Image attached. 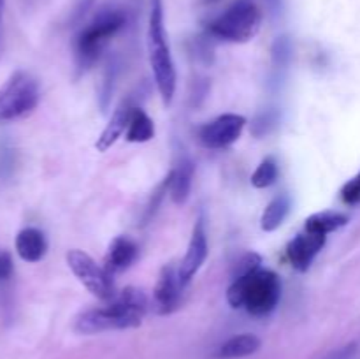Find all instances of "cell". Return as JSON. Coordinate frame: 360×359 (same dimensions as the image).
<instances>
[{
  "label": "cell",
  "instance_id": "7c38bea8",
  "mask_svg": "<svg viewBox=\"0 0 360 359\" xmlns=\"http://www.w3.org/2000/svg\"><path fill=\"white\" fill-rule=\"evenodd\" d=\"M134 108H136V106H132L130 99H127V101H123L122 104L115 109L111 120H109L108 125L104 127L101 136L97 137V143H95V148H97L101 153L108 151L109 148H111L120 137H122V134L127 132V129H129L130 115H132Z\"/></svg>",
  "mask_w": 360,
  "mask_h": 359
},
{
  "label": "cell",
  "instance_id": "4316f807",
  "mask_svg": "<svg viewBox=\"0 0 360 359\" xmlns=\"http://www.w3.org/2000/svg\"><path fill=\"white\" fill-rule=\"evenodd\" d=\"M204 4H213V2H218V0H202Z\"/></svg>",
  "mask_w": 360,
  "mask_h": 359
},
{
  "label": "cell",
  "instance_id": "ac0fdd59",
  "mask_svg": "<svg viewBox=\"0 0 360 359\" xmlns=\"http://www.w3.org/2000/svg\"><path fill=\"white\" fill-rule=\"evenodd\" d=\"M348 224L347 215L340 213V211H320V213L311 215L306 220L304 231L316 232V234H329V232L338 231L340 227Z\"/></svg>",
  "mask_w": 360,
  "mask_h": 359
},
{
  "label": "cell",
  "instance_id": "7402d4cb",
  "mask_svg": "<svg viewBox=\"0 0 360 359\" xmlns=\"http://www.w3.org/2000/svg\"><path fill=\"white\" fill-rule=\"evenodd\" d=\"M260 264H262V257L259 256V253L255 252H250L246 253V256L241 257V260H239V264L236 266V277H243V275L250 273V271H255L259 270Z\"/></svg>",
  "mask_w": 360,
  "mask_h": 359
},
{
  "label": "cell",
  "instance_id": "30bf717a",
  "mask_svg": "<svg viewBox=\"0 0 360 359\" xmlns=\"http://www.w3.org/2000/svg\"><path fill=\"white\" fill-rule=\"evenodd\" d=\"M207 252H210V246H207L206 229H204L202 218H199L197 224L193 225L192 238H190L185 259H183L181 264L178 266L179 282H181L183 287H186V285L192 282V278L199 273L202 264L206 263Z\"/></svg>",
  "mask_w": 360,
  "mask_h": 359
},
{
  "label": "cell",
  "instance_id": "e0dca14e",
  "mask_svg": "<svg viewBox=\"0 0 360 359\" xmlns=\"http://www.w3.org/2000/svg\"><path fill=\"white\" fill-rule=\"evenodd\" d=\"M288 210H290V197L287 194L276 196L264 210L262 218H260V227L266 232L276 231L283 224L285 218H287Z\"/></svg>",
  "mask_w": 360,
  "mask_h": 359
},
{
  "label": "cell",
  "instance_id": "603a6c76",
  "mask_svg": "<svg viewBox=\"0 0 360 359\" xmlns=\"http://www.w3.org/2000/svg\"><path fill=\"white\" fill-rule=\"evenodd\" d=\"M13 148L7 143L0 144V180H6L13 171Z\"/></svg>",
  "mask_w": 360,
  "mask_h": 359
},
{
  "label": "cell",
  "instance_id": "4fadbf2b",
  "mask_svg": "<svg viewBox=\"0 0 360 359\" xmlns=\"http://www.w3.org/2000/svg\"><path fill=\"white\" fill-rule=\"evenodd\" d=\"M137 252H139V248H137V245L132 239L127 238V236H118L109 245V250L104 259V270L108 271L109 277L122 273L136 260Z\"/></svg>",
  "mask_w": 360,
  "mask_h": 359
},
{
  "label": "cell",
  "instance_id": "8992f818",
  "mask_svg": "<svg viewBox=\"0 0 360 359\" xmlns=\"http://www.w3.org/2000/svg\"><path fill=\"white\" fill-rule=\"evenodd\" d=\"M39 83L27 70H14L0 87V123L30 115L39 104Z\"/></svg>",
  "mask_w": 360,
  "mask_h": 359
},
{
  "label": "cell",
  "instance_id": "ffe728a7",
  "mask_svg": "<svg viewBox=\"0 0 360 359\" xmlns=\"http://www.w3.org/2000/svg\"><path fill=\"white\" fill-rule=\"evenodd\" d=\"M278 180V162L273 157L264 158L252 175V185L255 189H267Z\"/></svg>",
  "mask_w": 360,
  "mask_h": 359
},
{
  "label": "cell",
  "instance_id": "d4e9b609",
  "mask_svg": "<svg viewBox=\"0 0 360 359\" xmlns=\"http://www.w3.org/2000/svg\"><path fill=\"white\" fill-rule=\"evenodd\" d=\"M355 351H357V345L350 344V345H345V347L338 348V351L330 352L329 355H326L323 359H352L355 355Z\"/></svg>",
  "mask_w": 360,
  "mask_h": 359
},
{
  "label": "cell",
  "instance_id": "2e32d148",
  "mask_svg": "<svg viewBox=\"0 0 360 359\" xmlns=\"http://www.w3.org/2000/svg\"><path fill=\"white\" fill-rule=\"evenodd\" d=\"M260 348V338L252 333H243L229 338L220 345L217 355L220 359H241L255 354Z\"/></svg>",
  "mask_w": 360,
  "mask_h": 359
},
{
  "label": "cell",
  "instance_id": "44dd1931",
  "mask_svg": "<svg viewBox=\"0 0 360 359\" xmlns=\"http://www.w3.org/2000/svg\"><path fill=\"white\" fill-rule=\"evenodd\" d=\"M341 199L348 206H359L360 204V172L357 176H354L352 180H348L347 183L341 189Z\"/></svg>",
  "mask_w": 360,
  "mask_h": 359
},
{
  "label": "cell",
  "instance_id": "52a82bcc",
  "mask_svg": "<svg viewBox=\"0 0 360 359\" xmlns=\"http://www.w3.org/2000/svg\"><path fill=\"white\" fill-rule=\"evenodd\" d=\"M67 264L70 271L76 275L77 280L102 301H111L115 298V287H112V277H109L104 267L98 266L86 252L83 250H69L67 252Z\"/></svg>",
  "mask_w": 360,
  "mask_h": 359
},
{
  "label": "cell",
  "instance_id": "484cf974",
  "mask_svg": "<svg viewBox=\"0 0 360 359\" xmlns=\"http://www.w3.org/2000/svg\"><path fill=\"white\" fill-rule=\"evenodd\" d=\"M4 9H6V0H0V56L4 51Z\"/></svg>",
  "mask_w": 360,
  "mask_h": 359
},
{
  "label": "cell",
  "instance_id": "3957f363",
  "mask_svg": "<svg viewBox=\"0 0 360 359\" xmlns=\"http://www.w3.org/2000/svg\"><path fill=\"white\" fill-rule=\"evenodd\" d=\"M127 14L122 7L105 6L84 25L74 41V56L79 69H90L112 37L125 27Z\"/></svg>",
  "mask_w": 360,
  "mask_h": 359
},
{
  "label": "cell",
  "instance_id": "5b68a950",
  "mask_svg": "<svg viewBox=\"0 0 360 359\" xmlns=\"http://www.w3.org/2000/svg\"><path fill=\"white\" fill-rule=\"evenodd\" d=\"M262 13L253 0H236L207 25L213 37L229 42H248L259 34Z\"/></svg>",
  "mask_w": 360,
  "mask_h": 359
},
{
  "label": "cell",
  "instance_id": "8fae6325",
  "mask_svg": "<svg viewBox=\"0 0 360 359\" xmlns=\"http://www.w3.org/2000/svg\"><path fill=\"white\" fill-rule=\"evenodd\" d=\"M326 234H316V232L308 231L295 236L287 246V257L292 266L297 271H301V273L308 271L315 257L319 256V252L326 245Z\"/></svg>",
  "mask_w": 360,
  "mask_h": 359
},
{
  "label": "cell",
  "instance_id": "7a4b0ae2",
  "mask_svg": "<svg viewBox=\"0 0 360 359\" xmlns=\"http://www.w3.org/2000/svg\"><path fill=\"white\" fill-rule=\"evenodd\" d=\"M281 298V280L274 271H250L234 278L227 291V301L232 308H245L250 315H269Z\"/></svg>",
  "mask_w": 360,
  "mask_h": 359
},
{
  "label": "cell",
  "instance_id": "d6986e66",
  "mask_svg": "<svg viewBox=\"0 0 360 359\" xmlns=\"http://www.w3.org/2000/svg\"><path fill=\"white\" fill-rule=\"evenodd\" d=\"M127 141L130 143H148L155 136L153 120L141 108H134L130 115L129 129H127Z\"/></svg>",
  "mask_w": 360,
  "mask_h": 359
},
{
  "label": "cell",
  "instance_id": "277c9868",
  "mask_svg": "<svg viewBox=\"0 0 360 359\" xmlns=\"http://www.w3.org/2000/svg\"><path fill=\"white\" fill-rule=\"evenodd\" d=\"M150 20H148V56L153 70L164 104H171L176 92V67L169 48L164 25V4L162 0H151Z\"/></svg>",
  "mask_w": 360,
  "mask_h": 359
},
{
  "label": "cell",
  "instance_id": "5bb4252c",
  "mask_svg": "<svg viewBox=\"0 0 360 359\" xmlns=\"http://www.w3.org/2000/svg\"><path fill=\"white\" fill-rule=\"evenodd\" d=\"M14 246L25 263H39L48 252V239L41 229L25 227L18 232Z\"/></svg>",
  "mask_w": 360,
  "mask_h": 359
},
{
  "label": "cell",
  "instance_id": "9c48e42d",
  "mask_svg": "<svg viewBox=\"0 0 360 359\" xmlns=\"http://www.w3.org/2000/svg\"><path fill=\"white\" fill-rule=\"evenodd\" d=\"M183 285L179 282L178 267L174 264H165L158 275L157 285L153 291V308L158 315H167L178 310L181 303Z\"/></svg>",
  "mask_w": 360,
  "mask_h": 359
},
{
  "label": "cell",
  "instance_id": "9a60e30c",
  "mask_svg": "<svg viewBox=\"0 0 360 359\" xmlns=\"http://www.w3.org/2000/svg\"><path fill=\"white\" fill-rule=\"evenodd\" d=\"M169 190L171 197L176 204H183L190 196L193 180V164L190 158H183L178 164V168L169 172Z\"/></svg>",
  "mask_w": 360,
  "mask_h": 359
},
{
  "label": "cell",
  "instance_id": "ba28073f",
  "mask_svg": "<svg viewBox=\"0 0 360 359\" xmlns=\"http://www.w3.org/2000/svg\"><path fill=\"white\" fill-rule=\"evenodd\" d=\"M245 125V116L227 113L204 123L199 129V141L206 148H227L241 137Z\"/></svg>",
  "mask_w": 360,
  "mask_h": 359
},
{
  "label": "cell",
  "instance_id": "6da1fadb",
  "mask_svg": "<svg viewBox=\"0 0 360 359\" xmlns=\"http://www.w3.org/2000/svg\"><path fill=\"white\" fill-rule=\"evenodd\" d=\"M148 298L141 289L125 287L102 308H91L81 313L74 322L79 334H97L105 331L132 329L141 326L148 312Z\"/></svg>",
  "mask_w": 360,
  "mask_h": 359
},
{
  "label": "cell",
  "instance_id": "cb8c5ba5",
  "mask_svg": "<svg viewBox=\"0 0 360 359\" xmlns=\"http://www.w3.org/2000/svg\"><path fill=\"white\" fill-rule=\"evenodd\" d=\"M13 259H11L9 252L6 250H0V282L7 280V278L13 275Z\"/></svg>",
  "mask_w": 360,
  "mask_h": 359
}]
</instances>
